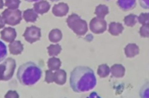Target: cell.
Returning a JSON list of instances; mask_svg holds the SVG:
<instances>
[{
  "label": "cell",
  "instance_id": "29",
  "mask_svg": "<svg viewBox=\"0 0 149 98\" xmlns=\"http://www.w3.org/2000/svg\"><path fill=\"white\" fill-rule=\"evenodd\" d=\"M1 44V62L6 56L7 52V48L6 45L4 43L1 41L0 42Z\"/></svg>",
  "mask_w": 149,
  "mask_h": 98
},
{
  "label": "cell",
  "instance_id": "2",
  "mask_svg": "<svg viewBox=\"0 0 149 98\" xmlns=\"http://www.w3.org/2000/svg\"><path fill=\"white\" fill-rule=\"evenodd\" d=\"M42 74L41 69L33 62H28L18 69V79L23 85H33L39 81Z\"/></svg>",
  "mask_w": 149,
  "mask_h": 98
},
{
  "label": "cell",
  "instance_id": "25",
  "mask_svg": "<svg viewBox=\"0 0 149 98\" xmlns=\"http://www.w3.org/2000/svg\"><path fill=\"white\" fill-rule=\"evenodd\" d=\"M20 0H6L5 6L11 9H17L21 3Z\"/></svg>",
  "mask_w": 149,
  "mask_h": 98
},
{
  "label": "cell",
  "instance_id": "17",
  "mask_svg": "<svg viewBox=\"0 0 149 98\" xmlns=\"http://www.w3.org/2000/svg\"><path fill=\"white\" fill-rule=\"evenodd\" d=\"M23 18L26 22L34 23L39 17L38 13L33 8L28 9L23 12Z\"/></svg>",
  "mask_w": 149,
  "mask_h": 98
},
{
  "label": "cell",
  "instance_id": "14",
  "mask_svg": "<svg viewBox=\"0 0 149 98\" xmlns=\"http://www.w3.org/2000/svg\"><path fill=\"white\" fill-rule=\"evenodd\" d=\"M124 27L123 24L120 23L113 22L109 25V32L112 36H116L123 33Z\"/></svg>",
  "mask_w": 149,
  "mask_h": 98
},
{
  "label": "cell",
  "instance_id": "26",
  "mask_svg": "<svg viewBox=\"0 0 149 98\" xmlns=\"http://www.w3.org/2000/svg\"><path fill=\"white\" fill-rule=\"evenodd\" d=\"M139 35L143 38L149 37V24L142 25L139 30Z\"/></svg>",
  "mask_w": 149,
  "mask_h": 98
},
{
  "label": "cell",
  "instance_id": "31",
  "mask_svg": "<svg viewBox=\"0 0 149 98\" xmlns=\"http://www.w3.org/2000/svg\"><path fill=\"white\" fill-rule=\"evenodd\" d=\"M138 1L142 8L149 9V0H138Z\"/></svg>",
  "mask_w": 149,
  "mask_h": 98
},
{
  "label": "cell",
  "instance_id": "20",
  "mask_svg": "<svg viewBox=\"0 0 149 98\" xmlns=\"http://www.w3.org/2000/svg\"><path fill=\"white\" fill-rule=\"evenodd\" d=\"M61 62L60 59L52 57L49 59L47 62L49 69L52 71H56L59 70L61 66Z\"/></svg>",
  "mask_w": 149,
  "mask_h": 98
},
{
  "label": "cell",
  "instance_id": "7",
  "mask_svg": "<svg viewBox=\"0 0 149 98\" xmlns=\"http://www.w3.org/2000/svg\"><path fill=\"white\" fill-rule=\"evenodd\" d=\"M23 36L28 42L33 43L40 39L41 37V29L35 26L27 27Z\"/></svg>",
  "mask_w": 149,
  "mask_h": 98
},
{
  "label": "cell",
  "instance_id": "30",
  "mask_svg": "<svg viewBox=\"0 0 149 98\" xmlns=\"http://www.w3.org/2000/svg\"><path fill=\"white\" fill-rule=\"evenodd\" d=\"M19 95L16 91L9 90L5 95V98H19Z\"/></svg>",
  "mask_w": 149,
  "mask_h": 98
},
{
  "label": "cell",
  "instance_id": "19",
  "mask_svg": "<svg viewBox=\"0 0 149 98\" xmlns=\"http://www.w3.org/2000/svg\"><path fill=\"white\" fill-rule=\"evenodd\" d=\"M109 8L107 6L100 4L96 7L95 14L97 17L104 19L105 16L109 14Z\"/></svg>",
  "mask_w": 149,
  "mask_h": 98
},
{
  "label": "cell",
  "instance_id": "33",
  "mask_svg": "<svg viewBox=\"0 0 149 98\" xmlns=\"http://www.w3.org/2000/svg\"><path fill=\"white\" fill-rule=\"evenodd\" d=\"M52 2H57V1H59L60 0H50Z\"/></svg>",
  "mask_w": 149,
  "mask_h": 98
},
{
  "label": "cell",
  "instance_id": "6",
  "mask_svg": "<svg viewBox=\"0 0 149 98\" xmlns=\"http://www.w3.org/2000/svg\"><path fill=\"white\" fill-rule=\"evenodd\" d=\"M107 23L104 19L98 17H94L91 20L89 24L91 31L95 34L104 33L107 30Z\"/></svg>",
  "mask_w": 149,
  "mask_h": 98
},
{
  "label": "cell",
  "instance_id": "12",
  "mask_svg": "<svg viewBox=\"0 0 149 98\" xmlns=\"http://www.w3.org/2000/svg\"><path fill=\"white\" fill-rule=\"evenodd\" d=\"M124 51L127 58H132L139 54V47L136 44L130 43L125 46Z\"/></svg>",
  "mask_w": 149,
  "mask_h": 98
},
{
  "label": "cell",
  "instance_id": "3",
  "mask_svg": "<svg viewBox=\"0 0 149 98\" xmlns=\"http://www.w3.org/2000/svg\"><path fill=\"white\" fill-rule=\"evenodd\" d=\"M66 22L69 27L77 35L84 36L88 32L87 22L76 14L73 13L68 16Z\"/></svg>",
  "mask_w": 149,
  "mask_h": 98
},
{
  "label": "cell",
  "instance_id": "28",
  "mask_svg": "<svg viewBox=\"0 0 149 98\" xmlns=\"http://www.w3.org/2000/svg\"><path fill=\"white\" fill-rule=\"evenodd\" d=\"M45 81L48 84L54 82V73L51 70H47L46 71V78H45Z\"/></svg>",
  "mask_w": 149,
  "mask_h": 98
},
{
  "label": "cell",
  "instance_id": "10",
  "mask_svg": "<svg viewBox=\"0 0 149 98\" xmlns=\"http://www.w3.org/2000/svg\"><path fill=\"white\" fill-rule=\"evenodd\" d=\"M34 9L38 14L42 15L49 12L51 5L49 2L46 0H42L38 2H36L33 5Z\"/></svg>",
  "mask_w": 149,
  "mask_h": 98
},
{
  "label": "cell",
  "instance_id": "1",
  "mask_svg": "<svg viewBox=\"0 0 149 98\" xmlns=\"http://www.w3.org/2000/svg\"><path fill=\"white\" fill-rule=\"evenodd\" d=\"M70 83L72 90L77 93L88 92L97 84L94 71L86 66L75 67L70 73Z\"/></svg>",
  "mask_w": 149,
  "mask_h": 98
},
{
  "label": "cell",
  "instance_id": "8",
  "mask_svg": "<svg viewBox=\"0 0 149 98\" xmlns=\"http://www.w3.org/2000/svg\"><path fill=\"white\" fill-rule=\"evenodd\" d=\"M17 37V32L15 29L11 27H5L1 31V38L7 42H14Z\"/></svg>",
  "mask_w": 149,
  "mask_h": 98
},
{
  "label": "cell",
  "instance_id": "15",
  "mask_svg": "<svg viewBox=\"0 0 149 98\" xmlns=\"http://www.w3.org/2000/svg\"><path fill=\"white\" fill-rule=\"evenodd\" d=\"M125 71L124 66L118 64L113 65L110 68L111 75L116 78H123L125 74Z\"/></svg>",
  "mask_w": 149,
  "mask_h": 98
},
{
  "label": "cell",
  "instance_id": "24",
  "mask_svg": "<svg viewBox=\"0 0 149 98\" xmlns=\"http://www.w3.org/2000/svg\"><path fill=\"white\" fill-rule=\"evenodd\" d=\"M139 94L141 98H149V80L141 87Z\"/></svg>",
  "mask_w": 149,
  "mask_h": 98
},
{
  "label": "cell",
  "instance_id": "11",
  "mask_svg": "<svg viewBox=\"0 0 149 98\" xmlns=\"http://www.w3.org/2000/svg\"><path fill=\"white\" fill-rule=\"evenodd\" d=\"M120 9L125 12L130 11L136 6V0H118L117 2Z\"/></svg>",
  "mask_w": 149,
  "mask_h": 98
},
{
  "label": "cell",
  "instance_id": "32",
  "mask_svg": "<svg viewBox=\"0 0 149 98\" xmlns=\"http://www.w3.org/2000/svg\"><path fill=\"white\" fill-rule=\"evenodd\" d=\"M25 1L29 2H34V1H39L40 0H25Z\"/></svg>",
  "mask_w": 149,
  "mask_h": 98
},
{
  "label": "cell",
  "instance_id": "13",
  "mask_svg": "<svg viewBox=\"0 0 149 98\" xmlns=\"http://www.w3.org/2000/svg\"><path fill=\"white\" fill-rule=\"evenodd\" d=\"M54 81L56 84L62 85L67 81V73L64 70L60 69L54 73Z\"/></svg>",
  "mask_w": 149,
  "mask_h": 98
},
{
  "label": "cell",
  "instance_id": "27",
  "mask_svg": "<svg viewBox=\"0 0 149 98\" xmlns=\"http://www.w3.org/2000/svg\"><path fill=\"white\" fill-rule=\"evenodd\" d=\"M138 22L142 25L149 24V13H141L138 18Z\"/></svg>",
  "mask_w": 149,
  "mask_h": 98
},
{
  "label": "cell",
  "instance_id": "23",
  "mask_svg": "<svg viewBox=\"0 0 149 98\" xmlns=\"http://www.w3.org/2000/svg\"><path fill=\"white\" fill-rule=\"evenodd\" d=\"M49 56H57L61 53L62 48L59 44H50L47 48Z\"/></svg>",
  "mask_w": 149,
  "mask_h": 98
},
{
  "label": "cell",
  "instance_id": "9",
  "mask_svg": "<svg viewBox=\"0 0 149 98\" xmlns=\"http://www.w3.org/2000/svg\"><path fill=\"white\" fill-rule=\"evenodd\" d=\"M69 10V7L67 3L60 2L54 5L52 8V13L56 17H63L67 15Z\"/></svg>",
  "mask_w": 149,
  "mask_h": 98
},
{
  "label": "cell",
  "instance_id": "18",
  "mask_svg": "<svg viewBox=\"0 0 149 98\" xmlns=\"http://www.w3.org/2000/svg\"><path fill=\"white\" fill-rule=\"evenodd\" d=\"M63 35L61 31L58 29L52 30L49 35V39L53 43H57L62 39Z\"/></svg>",
  "mask_w": 149,
  "mask_h": 98
},
{
  "label": "cell",
  "instance_id": "16",
  "mask_svg": "<svg viewBox=\"0 0 149 98\" xmlns=\"http://www.w3.org/2000/svg\"><path fill=\"white\" fill-rule=\"evenodd\" d=\"M8 47L10 53L13 55L21 54L24 49L23 44H22L20 41H14L10 43L8 45Z\"/></svg>",
  "mask_w": 149,
  "mask_h": 98
},
{
  "label": "cell",
  "instance_id": "4",
  "mask_svg": "<svg viewBox=\"0 0 149 98\" xmlns=\"http://www.w3.org/2000/svg\"><path fill=\"white\" fill-rule=\"evenodd\" d=\"M22 13L19 9H5L1 15V20L5 24L15 26L20 23L22 20Z\"/></svg>",
  "mask_w": 149,
  "mask_h": 98
},
{
  "label": "cell",
  "instance_id": "22",
  "mask_svg": "<svg viewBox=\"0 0 149 98\" xmlns=\"http://www.w3.org/2000/svg\"><path fill=\"white\" fill-rule=\"evenodd\" d=\"M110 72V68L106 64H103L98 66L97 73L100 78H106L109 75Z\"/></svg>",
  "mask_w": 149,
  "mask_h": 98
},
{
  "label": "cell",
  "instance_id": "5",
  "mask_svg": "<svg viewBox=\"0 0 149 98\" xmlns=\"http://www.w3.org/2000/svg\"><path fill=\"white\" fill-rule=\"evenodd\" d=\"M16 67V61L12 58H8L0 65V79L8 81L13 78Z\"/></svg>",
  "mask_w": 149,
  "mask_h": 98
},
{
  "label": "cell",
  "instance_id": "21",
  "mask_svg": "<svg viewBox=\"0 0 149 98\" xmlns=\"http://www.w3.org/2000/svg\"><path fill=\"white\" fill-rule=\"evenodd\" d=\"M138 16L133 14H131L125 17L124 22L125 26L128 27H133L138 22Z\"/></svg>",
  "mask_w": 149,
  "mask_h": 98
}]
</instances>
